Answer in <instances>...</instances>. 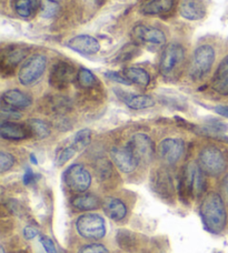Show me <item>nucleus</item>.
I'll list each match as a JSON object with an SVG mask.
<instances>
[{
	"mask_svg": "<svg viewBox=\"0 0 228 253\" xmlns=\"http://www.w3.org/2000/svg\"><path fill=\"white\" fill-rule=\"evenodd\" d=\"M127 147L134 153L139 164L144 165H148L149 162H152L155 152H156V148H155L152 138L145 133L134 134L130 138Z\"/></svg>",
	"mask_w": 228,
	"mask_h": 253,
	"instance_id": "obj_9",
	"label": "nucleus"
},
{
	"mask_svg": "<svg viewBox=\"0 0 228 253\" xmlns=\"http://www.w3.org/2000/svg\"><path fill=\"white\" fill-rule=\"evenodd\" d=\"M15 165V158L8 152H0V172L4 173L10 170Z\"/></svg>",
	"mask_w": 228,
	"mask_h": 253,
	"instance_id": "obj_35",
	"label": "nucleus"
},
{
	"mask_svg": "<svg viewBox=\"0 0 228 253\" xmlns=\"http://www.w3.org/2000/svg\"><path fill=\"white\" fill-rule=\"evenodd\" d=\"M214 111L218 115L225 117V118H228V106H217L214 108Z\"/></svg>",
	"mask_w": 228,
	"mask_h": 253,
	"instance_id": "obj_42",
	"label": "nucleus"
},
{
	"mask_svg": "<svg viewBox=\"0 0 228 253\" xmlns=\"http://www.w3.org/2000/svg\"><path fill=\"white\" fill-rule=\"evenodd\" d=\"M0 253H6V251H4V248L2 246L0 247Z\"/></svg>",
	"mask_w": 228,
	"mask_h": 253,
	"instance_id": "obj_45",
	"label": "nucleus"
},
{
	"mask_svg": "<svg viewBox=\"0 0 228 253\" xmlns=\"http://www.w3.org/2000/svg\"><path fill=\"white\" fill-rule=\"evenodd\" d=\"M1 100L4 105L16 108V109H25V108L30 107L33 103V99L30 96L18 89L7 90L6 92H3Z\"/></svg>",
	"mask_w": 228,
	"mask_h": 253,
	"instance_id": "obj_21",
	"label": "nucleus"
},
{
	"mask_svg": "<svg viewBox=\"0 0 228 253\" xmlns=\"http://www.w3.org/2000/svg\"><path fill=\"white\" fill-rule=\"evenodd\" d=\"M75 77V69L70 63L58 61L52 68L49 76V84L56 89H65L72 83Z\"/></svg>",
	"mask_w": 228,
	"mask_h": 253,
	"instance_id": "obj_13",
	"label": "nucleus"
},
{
	"mask_svg": "<svg viewBox=\"0 0 228 253\" xmlns=\"http://www.w3.org/2000/svg\"><path fill=\"white\" fill-rule=\"evenodd\" d=\"M199 213L204 227L207 231L218 234L225 229L227 212L224 200H223L221 194L217 192L208 193L203 199L199 208Z\"/></svg>",
	"mask_w": 228,
	"mask_h": 253,
	"instance_id": "obj_1",
	"label": "nucleus"
},
{
	"mask_svg": "<svg viewBox=\"0 0 228 253\" xmlns=\"http://www.w3.org/2000/svg\"><path fill=\"white\" fill-rule=\"evenodd\" d=\"M36 180V174L34 173V171L31 168H26L25 170V174H24V183L26 186H28V184L33 183Z\"/></svg>",
	"mask_w": 228,
	"mask_h": 253,
	"instance_id": "obj_41",
	"label": "nucleus"
},
{
	"mask_svg": "<svg viewBox=\"0 0 228 253\" xmlns=\"http://www.w3.org/2000/svg\"><path fill=\"white\" fill-rule=\"evenodd\" d=\"M185 151V142L179 138H166L158 144L157 152L164 164L172 166L180 160Z\"/></svg>",
	"mask_w": 228,
	"mask_h": 253,
	"instance_id": "obj_10",
	"label": "nucleus"
},
{
	"mask_svg": "<svg viewBox=\"0 0 228 253\" xmlns=\"http://www.w3.org/2000/svg\"><path fill=\"white\" fill-rule=\"evenodd\" d=\"M131 35L137 42L144 44H150V46H164L166 43V36L164 31L156 27L148 25H136Z\"/></svg>",
	"mask_w": 228,
	"mask_h": 253,
	"instance_id": "obj_12",
	"label": "nucleus"
},
{
	"mask_svg": "<svg viewBox=\"0 0 228 253\" xmlns=\"http://www.w3.org/2000/svg\"><path fill=\"white\" fill-rule=\"evenodd\" d=\"M176 0H145L141 4V12L147 16H159L172 10Z\"/></svg>",
	"mask_w": 228,
	"mask_h": 253,
	"instance_id": "obj_23",
	"label": "nucleus"
},
{
	"mask_svg": "<svg viewBox=\"0 0 228 253\" xmlns=\"http://www.w3.org/2000/svg\"><path fill=\"white\" fill-rule=\"evenodd\" d=\"M13 7L17 15L22 19H30L39 9V3L37 0H15Z\"/></svg>",
	"mask_w": 228,
	"mask_h": 253,
	"instance_id": "obj_26",
	"label": "nucleus"
},
{
	"mask_svg": "<svg viewBox=\"0 0 228 253\" xmlns=\"http://www.w3.org/2000/svg\"><path fill=\"white\" fill-rule=\"evenodd\" d=\"M206 189L205 172L196 162L187 165L180 175L178 182V193L182 202L189 199H198L202 197Z\"/></svg>",
	"mask_w": 228,
	"mask_h": 253,
	"instance_id": "obj_2",
	"label": "nucleus"
},
{
	"mask_svg": "<svg viewBox=\"0 0 228 253\" xmlns=\"http://www.w3.org/2000/svg\"><path fill=\"white\" fill-rule=\"evenodd\" d=\"M91 141V131L89 129H81L71 139L70 144L74 147L77 152L83 151L89 146Z\"/></svg>",
	"mask_w": 228,
	"mask_h": 253,
	"instance_id": "obj_31",
	"label": "nucleus"
},
{
	"mask_svg": "<svg viewBox=\"0 0 228 253\" xmlns=\"http://www.w3.org/2000/svg\"><path fill=\"white\" fill-rule=\"evenodd\" d=\"M76 230L79 236L87 240H100L106 236V223L102 215L85 213L76 220Z\"/></svg>",
	"mask_w": 228,
	"mask_h": 253,
	"instance_id": "obj_5",
	"label": "nucleus"
},
{
	"mask_svg": "<svg viewBox=\"0 0 228 253\" xmlns=\"http://www.w3.org/2000/svg\"><path fill=\"white\" fill-rule=\"evenodd\" d=\"M124 76L130 84H138L140 87H147L150 84V76L147 71L139 67H128L124 69Z\"/></svg>",
	"mask_w": 228,
	"mask_h": 253,
	"instance_id": "obj_25",
	"label": "nucleus"
},
{
	"mask_svg": "<svg viewBox=\"0 0 228 253\" xmlns=\"http://www.w3.org/2000/svg\"><path fill=\"white\" fill-rule=\"evenodd\" d=\"M77 253H109V250L102 243H89L81 247Z\"/></svg>",
	"mask_w": 228,
	"mask_h": 253,
	"instance_id": "obj_37",
	"label": "nucleus"
},
{
	"mask_svg": "<svg viewBox=\"0 0 228 253\" xmlns=\"http://www.w3.org/2000/svg\"><path fill=\"white\" fill-rule=\"evenodd\" d=\"M46 67H47V58L44 55L37 53V55L31 56L20 68L19 74H18L19 83L26 87L37 83L44 75Z\"/></svg>",
	"mask_w": 228,
	"mask_h": 253,
	"instance_id": "obj_8",
	"label": "nucleus"
},
{
	"mask_svg": "<svg viewBox=\"0 0 228 253\" xmlns=\"http://www.w3.org/2000/svg\"><path fill=\"white\" fill-rule=\"evenodd\" d=\"M26 125L28 126L31 135L37 139H46L52 133L50 126L42 119H29Z\"/></svg>",
	"mask_w": 228,
	"mask_h": 253,
	"instance_id": "obj_28",
	"label": "nucleus"
},
{
	"mask_svg": "<svg viewBox=\"0 0 228 253\" xmlns=\"http://www.w3.org/2000/svg\"><path fill=\"white\" fill-rule=\"evenodd\" d=\"M71 206L79 211H93L102 206L99 198L94 193H84L71 199Z\"/></svg>",
	"mask_w": 228,
	"mask_h": 253,
	"instance_id": "obj_24",
	"label": "nucleus"
},
{
	"mask_svg": "<svg viewBox=\"0 0 228 253\" xmlns=\"http://www.w3.org/2000/svg\"><path fill=\"white\" fill-rule=\"evenodd\" d=\"M29 49L24 44H10L3 49L1 52V71L3 75H11L17 66L28 55Z\"/></svg>",
	"mask_w": 228,
	"mask_h": 253,
	"instance_id": "obj_11",
	"label": "nucleus"
},
{
	"mask_svg": "<svg viewBox=\"0 0 228 253\" xmlns=\"http://www.w3.org/2000/svg\"><path fill=\"white\" fill-rule=\"evenodd\" d=\"M105 76H106L108 79H111V80H113V81H116V83H118V84H127V85L131 84L130 81H129L128 79H127L124 75L118 74V72H114V71L106 72V74H105Z\"/></svg>",
	"mask_w": 228,
	"mask_h": 253,
	"instance_id": "obj_39",
	"label": "nucleus"
},
{
	"mask_svg": "<svg viewBox=\"0 0 228 253\" xmlns=\"http://www.w3.org/2000/svg\"><path fill=\"white\" fill-rule=\"evenodd\" d=\"M0 135L4 140H24L31 137V133L27 125H20L12 123V121H2L0 125Z\"/></svg>",
	"mask_w": 228,
	"mask_h": 253,
	"instance_id": "obj_20",
	"label": "nucleus"
},
{
	"mask_svg": "<svg viewBox=\"0 0 228 253\" xmlns=\"http://www.w3.org/2000/svg\"><path fill=\"white\" fill-rule=\"evenodd\" d=\"M95 1L98 2V3H103V2L105 1V0H95Z\"/></svg>",
	"mask_w": 228,
	"mask_h": 253,
	"instance_id": "obj_46",
	"label": "nucleus"
},
{
	"mask_svg": "<svg viewBox=\"0 0 228 253\" xmlns=\"http://www.w3.org/2000/svg\"><path fill=\"white\" fill-rule=\"evenodd\" d=\"M60 11V3L58 0H40L39 12L45 19H53Z\"/></svg>",
	"mask_w": 228,
	"mask_h": 253,
	"instance_id": "obj_29",
	"label": "nucleus"
},
{
	"mask_svg": "<svg viewBox=\"0 0 228 253\" xmlns=\"http://www.w3.org/2000/svg\"><path fill=\"white\" fill-rule=\"evenodd\" d=\"M117 96L125 105L133 110L148 109L155 106L154 99L147 94H137L133 92L122 91V90H115Z\"/></svg>",
	"mask_w": 228,
	"mask_h": 253,
	"instance_id": "obj_16",
	"label": "nucleus"
},
{
	"mask_svg": "<svg viewBox=\"0 0 228 253\" xmlns=\"http://www.w3.org/2000/svg\"><path fill=\"white\" fill-rule=\"evenodd\" d=\"M116 241L122 250L127 252H134L137 247V238L134 232L129 231V230H118Z\"/></svg>",
	"mask_w": 228,
	"mask_h": 253,
	"instance_id": "obj_27",
	"label": "nucleus"
},
{
	"mask_svg": "<svg viewBox=\"0 0 228 253\" xmlns=\"http://www.w3.org/2000/svg\"><path fill=\"white\" fill-rule=\"evenodd\" d=\"M1 118L2 121H11V120H18L21 118V114L19 112V109L12 108L8 105L2 103L1 106Z\"/></svg>",
	"mask_w": 228,
	"mask_h": 253,
	"instance_id": "obj_34",
	"label": "nucleus"
},
{
	"mask_svg": "<svg viewBox=\"0 0 228 253\" xmlns=\"http://www.w3.org/2000/svg\"><path fill=\"white\" fill-rule=\"evenodd\" d=\"M111 158L118 169L124 173H131L137 169L139 162L128 147H114L111 150Z\"/></svg>",
	"mask_w": 228,
	"mask_h": 253,
	"instance_id": "obj_14",
	"label": "nucleus"
},
{
	"mask_svg": "<svg viewBox=\"0 0 228 253\" xmlns=\"http://www.w3.org/2000/svg\"><path fill=\"white\" fill-rule=\"evenodd\" d=\"M66 46L84 56H94L100 50V43L97 39L89 35H78L69 39Z\"/></svg>",
	"mask_w": 228,
	"mask_h": 253,
	"instance_id": "obj_15",
	"label": "nucleus"
},
{
	"mask_svg": "<svg viewBox=\"0 0 228 253\" xmlns=\"http://www.w3.org/2000/svg\"><path fill=\"white\" fill-rule=\"evenodd\" d=\"M223 191H224L226 197L228 198V174L225 177L224 181H223Z\"/></svg>",
	"mask_w": 228,
	"mask_h": 253,
	"instance_id": "obj_43",
	"label": "nucleus"
},
{
	"mask_svg": "<svg viewBox=\"0 0 228 253\" xmlns=\"http://www.w3.org/2000/svg\"><path fill=\"white\" fill-rule=\"evenodd\" d=\"M202 130L204 131V133L209 135H220L222 133H225L228 130V125L220 119L208 118L205 120Z\"/></svg>",
	"mask_w": 228,
	"mask_h": 253,
	"instance_id": "obj_30",
	"label": "nucleus"
},
{
	"mask_svg": "<svg viewBox=\"0 0 228 253\" xmlns=\"http://www.w3.org/2000/svg\"><path fill=\"white\" fill-rule=\"evenodd\" d=\"M198 165L205 174L218 177L226 169V159L220 149L214 146H207L199 152Z\"/></svg>",
	"mask_w": 228,
	"mask_h": 253,
	"instance_id": "obj_6",
	"label": "nucleus"
},
{
	"mask_svg": "<svg viewBox=\"0 0 228 253\" xmlns=\"http://www.w3.org/2000/svg\"><path fill=\"white\" fill-rule=\"evenodd\" d=\"M212 87L222 96L228 94V55L222 60L212 80Z\"/></svg>",
	"mask_w": 228,
	"mask_h": 253,
	"instance_id": "obj_22",
	"label": "nucleus"
},
{
	"mask_svg": "<svg viewBox=\"0 0 228 253\" xmlns=\"http://www.w3.org/2000/svg\"><path fill=\"white\" fill-rule=\"evenodd\" d=\"M206 4L204 0H181L179 4V13L187 20H200L206 16Z\"/></svg>",
	"mask_w": 228,
	"mask_h": 253,
	"instance_id": "obj_17",
	"label": "nucleus"
},
{
	"mask_svg": "<svg viewBox=\"0 0 228 253\" xmlns=\"http://www.w3.org/2000/svg\"><path fill=\"white\" fill-rule=\"evenodd\" d=\"M215 59V49L211 44H202L196 48L189 67L190 78L193 80H202L212 70Z\"/></svg>",
	"mask_w": 228,
	"mask_h": 253,
	"instance_id": "obj_3",
	"label": "nucleus"
},
{
	"mask_svg": "<svg viewBox=\"0 0 228 253\" xmlns=\"http://www.w3.org/2000/svg\"><path fill=\"white\" fill-rule=\"evenodd\" d=\"M77 79H78L79 85L83 88H94L98 84L95 75L90 70L86 69V68H81L79 70Z\"/></svg>",
	"mask_w": 228,
	"mask_h": 253,
	"instance_id": "obj_32",
	"label": "nucleus"
},
{
	"mask_svg": "<svg viewBox=\"0 0 228 253\" xmlns=\"http://www.w3.org/2000/svg\"><path fill=\"white\" fill-rule=\"evenodd\" d=\"M102 207L105 214L116 222L124 220L127 215V211H128L126 203L115 197L105 198L102 201Z\"/></svg>",
	"mask_w": 228,
	"mask_h": 253,
	"instance_id": "obj_19",
	"label": "nucleus"
},
{
	"mask_svg": "<svg viewBox=\"0 0 228 253\" xmlns=\"http://www.w3.org/2000/svg\"><path fill=\"white\" fill-rule=\"evenodd\" d=\"M22 234H24V237H25V239H27V240H33V239H35L38 236L39 231L36 228L31 227V225H27V227L24 228Z\"/></svg>",
	"mask_w": 228,
	"mask_h": 253,
	"instance_id": "obj_40",
	"label": "nucleus"
},
{
	"mask_svg": "<svg viewBox=\"0 0 228 253\" xmlns=\"http://www.w3.org/2000/svg\"><path fill=\"white\" fill-rule=\"evenodd\" d=\"M77 153L76 149L71 146L69 143L68 146L61 148L60 150L57 152V156H56V165L61 167L65 164H67L68 161H69L72 157H74Z\"/></svg>",
	"mask_w": 228,
	"mask_h": 253,
	"instance_id": "obj_33",
	"label": "nucleus"
},
{
	"mask_svg": "<svg viewBox=\"0 0 228 253\" xmlns=\"http://www.w3.org/2000/svg\"><path fill=\"white\" fill-rule=\"evenodd\" d=\"M152 187L159 197L165 200H171L174 188H172L171 175L166 170L159 169L155 172L152 180Z\"/></svg>",
	"mask_w": 228,
	"mask_h": 253,
	"instance_id": "obj_18",
	"label": "nucleus"
},
{
	"mask_svg": "<svg viewBox=\"0 0 228 253\" xmlns=\"http://www.w3.org/2000/svg\"><path fill=\"white\" fill-rule=\"evenodd\" d=\"M185 50L181 44L172 42L168 43L162 52L161 60H159V72L165 78H171L177 71L180 70L184 65Z\"/></svg>",
	"mask_w": 228,
	"mask_h": 253,
	"instance_id": "obj_4",
	"label": "nucleus"
},
{
	"mask_svg": "<svg viewBox=\"0 0 228 253\" xmlns=\"http://www.w3.org/2000/svg\"><path fill=\"white\" fill-rule=\"evenodd\" d=\"M39 241L42 243L43 248L47 253H58L56 246H55V242L49 237L45 236V234H40Z\"/></svg>",
	"mask_w": 228,
	"mask_h": 253,
	"instance_id": "obj_38",
	"label": "nucleus"
},
{
	"mask_svg": "<svg viewBox=\"0 0 228 253\" xmlns=\"http://www.w3.org/2000/svg\"><path fill=\"white\" fill-rule=\"evenodd\" d=\"M6 207L12 214L18 216H24L26 214L25 208L22 207L21 203L19 201H17L16 199H8V201L6 202Z\"/></svg>",
	"mask_w": 228,
	"mask_h": 253,
	"instance_id": "obj_36",
	"label": "nucleus"
},
{
	"mask_svg": "<svg viewBox=\"0 0 228 253\" xmlns=\"http://www.w3.org/2000/svg\"><path fill=\"white\" fill-rule=\"evenodd\" d=\"M30 160H31V162H33L34 165H37V159H36L34 155H31V156H30Z\"/></svg>",
	"mask_w": 228,
	"mask_h": 253,
	"instance_id": "obj_44",
	"label": "nucleus"
},
{
	"mask_svg": "<svg viewBox=\"0 0 228 253\" xmlns=\"http://www.w3.org/2000/svg\"><path fill=\"white\" fill-rule=\"evenodd\" d=\"M62 181L71 191L83 193L90 187L91 174L83 165L74 164L63 171Z\"/></svg>",
	"mask_w": 228,
	"mask_h": 253,
	"instance_id": "obj_7",
	"label": "nucleus"
}]
</instances>
